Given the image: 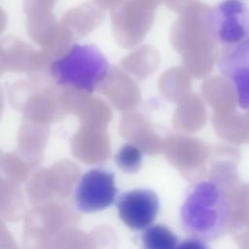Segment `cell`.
<instances>
[{
	"instance_id": "cell-6",
	"label": "cell",
	"mask_w": 249,
	"mask_h": 249,
	"mask_svg": "<svg viewBox=\"0 0 249 249\" xmlns=\"http://www.w3.org/2000/svg\"><path fill=\"white\" fill-rule=\"evenodd\" d=\"M218 69L234 89L236 102L249 110V36L227 50L218 59Z\"/></svg>"
},
{
	"instance_id": "cell-4",
	"label": "cell",
	"mask_w": 249,
	"mask_h": 249,
	"mask_svg": "<svg viewBox=\"0 0 249 249\" xmlns=\"http://www.w3.org/2000/svg\"><path fill=\"white\" fill-rule=\"evenodd\" d=\"M117 195L114 173L95 167L81 176L74 191V201L81 212L93 213L110 207Z\"/></svg>"
},
{
	"instance_id": "cell-3",
	"label": "cell",
	"mask_w": 249,
	"mask_h": 249,
	"mask_svg": "<svg viewBox=\"0 0 249 249\" xmlns=\"http://www.w3.org/2000/svg\"><path fill=\"white\" fill-rule=\"evenodd\" d=\"M205 25L213 42L234 47L249 36V6L235 0L221 2L208 11Z\"/></svg>"
},
{
	"instance_id": "cell-7",
	"label": "cell",
	"mask_w": 249,
	"mask_h": 249,
	"mask_svg": "<svg viewBox=\"0 0 249 249\" xmlns=\"http://www.w3.org/2000/svg\"><path fill=\"white\" fill-rule=\"evenodd\" d=\"M143 249H177L179 240L177 235L165 225H152L141 235Z\"/></svg>"
},
{
	"instance_id": "cell-8",
	"label": "cell",
	"mask_w": 249,
	"mask_h": 249,
	"mask_svg": "<svg viewBox=\"0 0 249 249\" xmlns=\"http://www.w3.org/2000/svg\"><path fill=\"white\" fill-rule=\"evenodd\" d=\"M115 164L124 173H136L143 163V152L135 144H124L114 156Z\"/></svg>"
},
{
	"instance_id": "cell-5",
	"label": "cell",
	"mask_w": 249,
	"mask_h": 249,
	"mask_svg": "<svg viewBox=\"0 0 249 249\" xmlns=\"http://www.w3.org/2000/svg\"><path fill=\"white\" fill-rule=\"evenodd\" d=\"M119 217L130 230L145 231L160 212V198L151 189L139 188L121 194L116 201Z\"/></svg>"
},
{
	"instance_id": "cell-2",
	"label": "cell",
	"mask_w": 249,
	"mask_h": 249,
	"mask_svg": "<svg viewBox=\"0 0 249 249\" xmlns=\"http://www.w3.org/2000/svg\"><path fill=\"white\" fill-rule=\"evenodd\" d=\"M50 69L58 86L91 93L107 77L110 65L95 45L76 43L53 60Z\"/></svg>"
},
{
	"instance_id": "cell-1",
	"label": "cell",
	"mask_w": 249,
	"mask_h": 249,
	"mask_svg": "<svg viewBox=\"0 0 249 249\" xmlns=\"http://www.w3.org/2000/svg\"><path fill=\"white\" fill-rule=\"evenodd\" d=\"M231 204L225 189L216 181L202 179L187 191L180 209L181 225L191 237L214 241L229 229Z\"/></svg>"
},
{
	"instance_id": "cell-9",
	"label": "cell",
	"mask_w": 249,
	"mask_h": 249,
	"mask_svg": "<svg viewBox=\"0 0 249 249\" xmlns=\"http://www.w3.org/2000/svg\"><path fill=\"white\" fill-rule=\"evenodd\" d=\"M177 249H211V248L207 244V242L204 240L195 238V237H189L187 239H184L182 242H180Z\"/></svg>"
}]
</instances>
